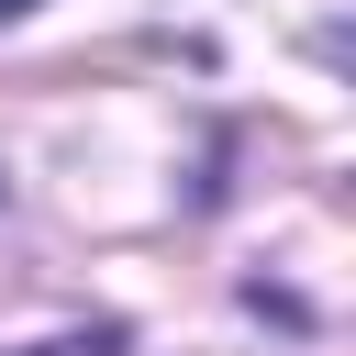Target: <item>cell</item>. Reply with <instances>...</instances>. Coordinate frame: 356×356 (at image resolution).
Instances as JSON below:
<instances>
[{
	"mask_svg": "<svg viewBox=\"0 0 356 356\" xmlns=\"http://www.w3.org/2000/svg\"><path fill=\"white\" fill-rule=\"evenodd\" d=\"M22 11H44V0H0V22H22Z\"/></svg>",
	"mask_w": 356,
	"mask_h": 356,
	"instance_id": "6da1fadb",
	"label": "cell"
}]
</instances>
